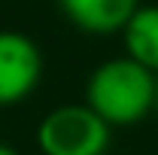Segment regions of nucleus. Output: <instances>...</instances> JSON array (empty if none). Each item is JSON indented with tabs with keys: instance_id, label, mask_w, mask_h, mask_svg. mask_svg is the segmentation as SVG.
<instances>
[{
	"instance_id": "f257e3e1",
	"label": "nucleus",
	"mask_w": 158,
	"mask_h": 155,
	"mask_svg": "<svg viewBox=\"0 0 158 155\" xmlns=\"http://www.w3.org/2000/svg\"><path fill=\"white\" fill-rule=\"evenodd\" d=\"M85 107L110 128L137 125L155 110V73L131 58H110L85 82Z\"/></svg>"
},
{
	"instance_id": "f03ea898",
	"label": "nucleus",
	"mask_w": 158,
	"mask_h": 155,
	"mask_svg": "<svg viewBox=\"0 0 158 155\" xmlns=\"http://www.w3.org/2000/svg\"><path fill=\"white\" fill-rule=\"evenodd\" d=\"M110 131L85 103H61L37 125V146L43 155H106Z\"/></svg>"
},
{
	"instance_id": "7ed1b4c3",
	"label": "nucleus",
	"mask_w": 158,
	"mask_h": 155,
	"mask_svg": "<svg viewBox=\"0 0 158 155\" xmlns=\"http://www.w3.org/2000/svg\"><path fill=\"white\" fill-rule=\"evenodd\" d=\"M43 52L21 31H0V107H15L37 91Z\"/></svg>"
},
{
	"instance_id": "20e7f679",
	"label": "nucleus",
	"mask_w": 158,
	"mask_h": 155,
	"mask_svg": "<svg viewBox=\"0 0 158 155\" xmlns=\"http://www.w3.org/2000/svg\"><path fill=\"white\" fill-rule=\"evenodd\" d=\"M64 19L73 27L106 37V34H122L128 19L137 12L140 0H58Z\"/></svg>"
},
{
	"instance_id": "39448f33",
	"label": "nucleus",
	"mask_w": 158,
	"mask_h": 155,
	"mask_svg": "<svg viewBox=\"0 0 158 155\" xmlns=\"http://www.w3.org/2000/svg\"><path fill=\"white\" fill-rule=\"evenodd\" d=\"M125 58L158 76V6H137V12L122 27Z\"/></svg>"
},
{
	"instance_id": "423d86ee",
	"label": "nucleus",
	"mask_w": 158,
	"mask_h": 155,
	"mask_svg": "<svg viewBox=\"0 0 158 155\" xmlns=\"http://www.w3.org/2000/svg\"><path fill=\"white\" fill-rule=\"evenodd\" d=\"M0 155H19V152H15L12 146H3V143H0Z\"/></svg>"
},
{
	"instance_id": "0eeeda50",
	"label": "nucleus",
	"mask_w": 158,
	"mask_h": 155,
	"mask_svg": "<svg viewBox=\"0 0 158 155\" xmlns=\"http://www.w3.org/2000/svg\"><path fill=\"white\" fill-rule=\"evenodd\" d=\"M155 113H158V76H155Z\"/></svg>"
}]
</instances>
